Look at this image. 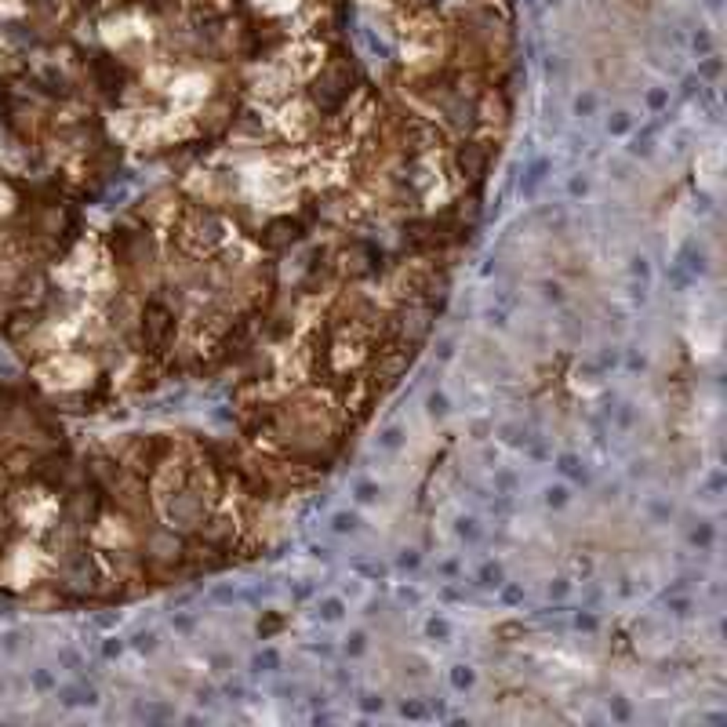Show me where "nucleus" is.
<instances>
[{
  "instance_id": "obj_4",
  "label": "nucleus",
  "mask_w": 727,
  "mask_h": 727,
  "mask_svg": "<svg viewBox=\"0 0 727 727\" xmlns=\"http://www.w3.org/2000/svg\"><path fill=\"white\" fill-rule=\"evenodd\" d=\"M11 211V189L8 186H0V218H4Z\"/></svg>"
},
{
  "instance_id": "obj_2",
  "label": "nucleus",
  "mask_w": 727,
  "mask_h": 727,
  "mask_svg": "<svg viewBox=\"0 0 727 727\" xmlns=\"http://www.w3.org/2000/svg\"><path fill=\"white\" fill-rule=\"evenodd\" d=\"M41 571H44V553L29 542H18L4 560V578L11 586H26V582H33Z\"/></svg>"
},
{
  "instance_id": "obj_1",
  "label": "nucleus",
  "mask_w": 727,
  "mask_h": 727,
  "mask_svg": "<svg viewBox=\"0 0 727 727\" xmlns=\"http://www.w3.org/2000/svg\"><path fill=\"white\" fill-rule=\"evenodd\" d=\"M11 509H15L18 524L33 527V531H44V527H51L55 517H59V502H55L48 491H18Z\"/></svg>"
},
{
  "instance_id": "obj_3",
  "label": "nucleus",
  "mask_w": 727,
  "mask_h": 727,
  "mask_svg": "<svg viewBox=\"0 0 727 727\" xmlns=\"http://www.w3.org/2000/svg\"><path fill=\"white\" fill-rule=\"evenodd\" d=\"M87 375H91V364L73 357V353H62V357L41 364V378L48 386H77V382H84Z\"/></svg>"
}]
</instances>
